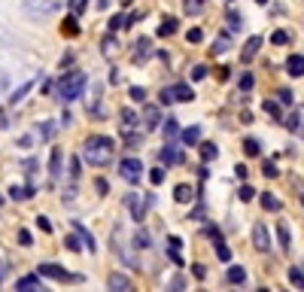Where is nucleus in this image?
Returning a JSON list of instances; mask_svg holds the SVG:
<instances>
[{"instance_id": "f257e3e1", "label": "nucleus", "mask_w": 304, "mask_h": 292, "mask_svg": "<svg viewBox=\"0 0 304 292\" xmlns=\"http://www.w3.org/2000/svg\"><path fill=\"white\" fill-rule=\"evenodd\" d=\"M113 155H116V143H113L110 137H88V140L82 143V158L91 161V165H97V168L110 165Z\"/></svg>"}, {"instance_id": "f03ea898", "label": "nucleus", "mask_w": 304, "mask_h": 292, "mask_svg": "<svg viewBox=\"0 0 304 292\" xmlns=\"http://www.w3.org/2000/svg\"><path fill=\"white\" fill-rule=\"evenodd\" d=\"M85 82H88V76L79 73V70L61 76V82H58V98H61V101H76V98L85 91Z\"/></svg>"}, {"instance_id": "7ed1b4c3", "label": "nucleus", "mask_w": 304, "mask_h": 292, "mask_svg": "<svg viewBox=\"0 0 304 292\" xmlns=\"http://www.w3.org/2000/svg\"><path fill=\"white\" fill-rule=\"evenodd\" d=\"M174 101H180V104L195 101L192 85H189V82H177V85H171V88H164V91H161V104H164V107H171Z\"/></svg>"}, {"instance_id": "20e7f679", "label": "nucleus", "mask_w": 304, "mask_h": 292, "mask_svg": "<svg viewBox=\"0 0 304 292\" xmlns=\"http://www.w3.org/2000/svg\"><path fill=\"white\" fill-rule=\"evenodd\" d=\"M119 174H122L125 183L137 186L140 177H143V165H140V158H122V161H119Z\"/></svg>"}, {"instance_id": "39448f33", "label": "nucleus", "mask_w": 304, "mask_h": 292, "mask_svg": "<svg viewBox=\"0 0 304 292\" xmlns=\"http://www.w3.org/2000/svg\"><path fill=\"white\" fill-rule=\"evenodd\" d=\"M37 274H40V277H49V280H61V283L79 280V277H73L70 271H64V268L55 265V262H40V265H37Z\"/></svg>"}, {"instance_id": "423d86ee", "label": "nucleus", "mask_w": 304, "mask_h": 292, "mask_svg": "<svg viewBox=\"0 0 304 292\" xmlns=\"http://www.w3.org/2000/svg\"><path fill=\"white\" fill-rule=\"evenodd\" d=\"M24 9H27V15L40 18V15H52V12H58V3H55V0H24Z\"/></svg>"}, {"instance_id": "0eeeda50", "label": "nucleus", "mask_w": 304, "mask_h": 292, "mask_svg": "<svg viewBox=\"0 0 304 292\" xmlns=\"http://www.w3.org/2000/svg\"><path fill=\"white\" fill-rule=\"evenodd\" d=\"M158 158H161V165H164V168H171V165H183V152L177 149V143H174V140H167V143H164V149L158 152Z\"/></svg>"}, {"instance_id": "6e6552de", "label": "nucleus", "mask_w": 304, "mask_h": 292, "mask_svg": "<svg viewBox=\"0 0 304 292\" xmlns=\"http://www.w3.org/2000/svg\"><path fill=\"white\" fill-rule=\"evenodd\" d=\"M283 122H286V128H289L292 134L304 137V107H295V110H292V113H289Z\"/></svg>"}, {"instance_id": "1a4fd4ad", "label": "nucleus", "mask_w": 304, "mask_h": 292, "mask_svg": "<svg viewBox=\"0 0 304 292\" xmlns=\"http://www.w3.org/2000/svg\"><path fill=\"white\" fill-rule=\"evenodd\" d=\"M253 244H256L262 253H268V250H271V238H268V229H265L262 222H256V225H253Z\"/></svg>"}, {"instance_id": "9d476101", "label": "nucleus", "mask_w": 304, "mask_h": 292, "mask_svg": "<svg viewBox=\"0 0 304 292\" xmlns=\"http://www.w3.org/2000/svg\"><path fill=\"white\" fill-rule=\"evenodd\" d=\"M262 46H265V40H262V37H250V40H247V46H244V52H241V61H244V64H247V61H253V58H256V52H259Z\"/></svg>"}, {"instance_id": "9b49d317", "label": "nucleus", "mask_w": 304, "mask_h": 292, "mask_svg": "<svg viewBox=\"0 0 304 292\" xmlns=\"http://www.w3.org/2000/svg\"><path fill=\"white\" fill-rule=\"evenodd\" d=\"M158 119H161V116H158V107H146V110H143V128H146V131L158 128Z\"/></svg>"}, {"instance_id": "f8f14e48", "label": "nucleus", "mask_w": 304, "mask_h": 292, "mask_svg": "<svg viewBox=\"0 0 304 292\" xmlns=\"http://www.w3.org/2000/svg\"><path fill=\"white\" fill-rule=\"evenodd\" d=\"M73 232H76V235H79V238H82V244H85V247H88V250H91V253H94V250H97V244H94V238H91V232H88V229H85V225H82V222H73Z\"/></svg>"}, {"instance_id": "ddd939ff", "label": "nucleus", "mask_w": 304, "mask_h": 292, "mask_svg": "<svg viewBox=\"0 0 304 292\" xmlns=\"http://www.w3.org/2000/svg\"><path fill=\"white\" fill-rule=\"evenodd\" d=\"M286 70L292 76H304V55H289L286 58Z\"/></svg>"}, {"instance_id": "4468645a", "label": "nucleus", "mask_w": 304, "mask_h": 292, "mask_svg": "<svg viewBox=\"0 0 304 292\" xmlns=\"http://www.w3.org/2000/svg\"><path fill=\"white\" fill-rule=\"evenodd\" d=\"M180 140H183L186 146H198V140H201V128H198V125H192V128H186V131L180 134Z\"/></svg>"}, {"instance_id": "2eb2a0df", "label": "nucleus", "mask_w": 304, "mask_h": 292, "mask_svg": "<svg viewBox=\"0 0 304 292\" xmlns=\"http://www.w3.org/2000/svg\"><path fill=\"white\" fill-rule=\"evenodd\" d=\"M107 283H110V289H119V292H128V289H131V280H128L125 274H110V280H107Z\"/></svg>"}, {"instance_id": "dca6fc26", "label": "nucleus", "mask_w": 304, "mask_h": 292, "mask_svg": "<svg viewBox=\"0 0 304 292\" xmlns=\"http://www.w3.org/2000/svg\"><path fill=\"white\" fill-rule=\"evenodd\" d=\"M9 198H12V201H27V198H33V189H30V186H12V189H9Z\"/></svg>"}, {"instance_id": "f3484780", "label": "nucleus", "mask_w": 304, "mask_h": 292, "mask_svg": "<svg viewBox=\"0 0 304 292\" xmlns=\"http://www.w3.org/2000/svg\"><path fill=\"white\" fill-rule=\"evenodd\" d=\"M192 198H195L192 186H186V183H183V186H177V189H174V201H180V204H189Z\"/></svg>"}, {"instance_id": "a211bd4d", "label": "nucleus", "mask_w": 304, "mask_h": 292, "mask_svg": "<svg viewBox=\"0 0 304 292\" xmlns=\"http://www.w3.org/2000/svg\"><path fill=\"white\" fill-rule=\"evenodd\" d=\"M15 286H18V289H24V292L40 289V274H27V277H21V280H18Z\"/></svg>"}, {"instance_id": "6ab92c4d", "label": "nucleus", "mask_w": 304, "mask_h": 292, "mask_svg": "<svg viewBox=\"0 0 304 292\" xmlns=\"http://www.w3.org/2000/svg\"><path fill=\"white\" fill-rule=\"evenodd\" d=\"M262 207H265V210H271V213H277L283 204H280V198H274L271 192H262Z\"/></svg>"}, {"instance_id": "aec40b11", "label": "nucleus", "mask_w": 304, "mask_h": 292, "mask_svg": "<svg viewBox=\"0 0 304 292\" xmlns=\"http://www.w3.org/2000/svg\"><path fill=\"white\" fill-rule=\"evenodd\" d=\"M128 207H131V213H134V219H137V222L146 216V207L137 201V195H128Z\"/></svg>"}, {"instance_id": "412c9836", "label": "nucleus", "mask_w": 304, "mask_h": 292, "mask_svg": "<svg viewBox=\"0 0 304 292\" xmlns=\"http://www.w3.org/2000/svg\"><path fill=\"white\" fill-rule=\"evenodd\" d=\"M174 30H177V18H174V15H167V18L158 24V37H171Z\"/></svg>"}, {"instance_id": "4be33fe9", "label": "nucleus", "mask_w": 304, "mask_h": 292, "mask_svg": "<svg viewBox=\"0 0 304 292\" xmlns=\"http://www.w3.org/2000/svg\"><path fill=\"white\" fill-rule=\"evenodd\" d=\"M244 152H247L250 158L262 155V146H259V140H256V137H247V140H244Z\"/></svg>"}, {"instance_id": "5701e85b", "label": "nucleus", "mask_w": 304, "mask_h": 292, "mask_svg": "<svg viewBox=\"0 0 304 292\" xmlns=\"http://www.w3.org/2000/svg\"><path fill=\"white\" fill-rule=\"evenodd\" d=\"M198 146H201V158H204V161H213V158L219 155V146H216V143H198Z\"/></svg>"}, {"instance_id": "b1692460", "label": "nucleus", "mask_w": 304, "mask_h": 292, "mask_svg": "<svg viewBox=\"0 0 304 292\" xmlns=\"http://www.w3.org/2000/svg\"><path fill=\"white\" fill-rule=\"evenodd\" d=\"M137 125V116H134V110H122V134L125 131H131Z\"/></svg>"}, {"instance_id": "393cba45", "label": "nucleus", "mask_w": 304, "mask_h": 292, "mask_svg": "<svg viewBox=\"0 0 304 292\" xmlns=\"http://www.w3.org/2000/svg\"><path fill=\"white\" fill-rule=\"evenodd\" d=\"M244 280H247V271L241 265H231L228 268V283H244Z\"/></svg>"}, {"instance_id": "a878e982", "label": "nucleus", "mask_w": 304, "mask_h": 292, "mask_svg": "<svg viewBox=\"0 0 304 292\" xmlns=\"http://www.w3.org/2000/svg\"><path fill=\"white\" fill-rule=\"evenodd\" d=\"M228 49H231V40H228V34H222V37L213 43V52H216V55H225Z\"/></svg>"}, {"instance_id": "bb28decb", "label": "nucleus", "mask_w": 304, "mask_h": 292, "mask_svg": "<svg viewBox=\"0 0 304 292\" xmlns=\"http://www.w3.org/2000/svg\"><path fill=\"white\" fill-rule=\"evenodd\" d=\"M177 134H180L177 119H167V122H164V140H177Z\"/></svg>"}, {"instance_id": "cd10ccee", "label": "nucleus", "mask_w": 304, "mask_h": 292, "mask_svg": "<svg viewBox=\"0 0 304 292\" xmlns=\"http://www.w3.org/2000/svg\"><path fill=\"white\" fill-rule=\"evenodd\" d=\"M277 238H280V247H283V250H289V244H292V235H289V229H286L283 222L277 225Z\"/></svg>"}, {"instance_id": "c85d7f7f", "label": "nucleus", "mask_w": 304, "mask_h": 292, "mask_svg": "<svg viewBox=\"0 0 304 292\" xmlns=\"http://www.w3.org/2000/svg\"><path fill=\"white\" fill-rule=\"evenodd\" d=\"M213 244H216V256H219V262H231V250L222 244V238H216Z\"/></svg>"}, {"instance_id": "c756f323", "label": "nucleus", "mask_w": 304, "mask_h": 292, "mask_svg": "<svg viewBox=\"0 0 304 292\" xmlns=\"http://www.w3.org/2000/svg\"><path fill=\"white\" fill-rule=\"evenodd\" d=\"M61 34H67V37H76V34H79V24H76V18H73V15L61 24Z\"/></svg>"}, {"instance_id": "7c9ffc66", "label": "nucleus", "mask_w": 304, "mask_h": 292, "mask_svg": "<svg viewBox=\"0 0 304 292\" xmlns=\"http://www.w3.org/2000/svg\"><path fill=\"white\" fill-rule=\"evenodd\" d=\"M49 174H52V177H58V174H61V149H55V152H52V161H49Z\"/></svg>"}, {"instance_id": "2f4dec72", "label": "nucleus", "mask_w": 304, "mask_h": 292, "mask_svg": "<svg viewBox=\"0 0 304 292\" xmlns=\"http://www.w3.org/2000/svg\"><path fill=\"white\" fill-rule=\"evenodd\" d=\"M183 9H186L189 15H198V12L204 9V0H183Z\"/></svg>"}, {"instance_id": "473e14b6", "label": "nucleus", "mask_w": 304, "mask_h": 292, "mask_svg": "<svg viewBox=\"0 0 304 292\" xmlns=\"http://www.w3.org/2000/svg\"><path fill=\"white\" fill-rule=\"evenodd\" d=\"M149 55V40H137V49H134V61L146 58Z\"/></svg>"}, {"instance_id": "72a5a7b5", "label": "nucleus", "mask_w": 304, "mask_h": 292, "mask_svg": "<svg viewBox=\"0 0 304 292\" xmlns=\"http://www.w3.org/2000/svg\"><path fill=\"white\" fill-rule=\"evenodd\" d=\"M228 27H231V30H241V27H244L241 12H228Z\"/></svg>"}, {"instance_id": "f704fd0d", "label": "nucleus", "mask_w": 304, "mask_h": 292, "mask_svg": "<svg viewBox=\"0 0 304 292\" xmlns=\"http://www.w3.org/2000/svg\"><path fill=\"white\" fill-rule=\"evenodd\" d=\"M149 183H152V186H161V183H164V171H161V168H152V171H149Z\"/></svg>"}, {"instance_id": "c9c22d12", "label": "nucleus", "mask_w": 304, "mask_h": 292, "mask_svg": "<svg viewBox=\"0 0 304 292\" xmlns=\"http://www.w3.org/2000/svg\"><path fill=\"white\" fill-rule=\"evenodd\" d=\"M289 280L295 283V289H304V274L298 271V268H292V271H289Z\"/></svg>"}, {"instance_id": "e433bc0d", "label": "nucleus", "mask_w": 304, "mask_h": 292, "mask_svg": "<svg viewBox=\"0 0 304 292\" xmlns=\"http://www.w3.org/2000/svg\"><path fill=\"white\" fill-rule=\"evenodd\" d=\"M271 43H274V46H283V43H289V34H286V30H274V34H271Z\"/></svg>"}, {"instance_id": "4c0bfd02", "label": "nucleus", "mask_w": 304, "mask_h": 292, "mask_svg": "<svg viewBox=\"0 0 304 292\" xmlns=\"http://www.w3.org/2000/svg\"><path fill=\"white\" fill-rule=\"evenodd\" d=\"M253 82H256V79H253V73H244L238 85H241V91H253Z\"/></svg>"}, {"instance_id": "58836bf2", "label": "nucleus", "mask_w": 304, "mask_h": 292, "mask_svg": "<svg viewBox=\"0 0 304 292\" xmlns=\"http://www.w3.org/2000/svg\"><path fill=\"white\" fill-rule=\"evenodd\" d=\"M277 101H280L283 107H289V104H292V91H289V88H280V91H277Z\"/></svg>"}, {"instance_id": "ea45409f", "label": "nucleus", "mask_w": 304, "mask_h": 292, "mask_svg": "<svg viewBox=\"0 0 304 292\" xmlns=\"http://www.w3.org/2000/svg\"><path fill=\"white\" fill-rule=\"evenodd\" d=\"M253 198H256V189L244 183V186H241V201H253Z\"/></svg>"}, {"instance_id": "a19ab883", "label": "nucleus", "mask_w": 304, "mask_h": 292, "mask_svg": "<svg viewBox=\"0 0 304 292\" xmlns=\"http://www.w3.org/2000/svg\"><path fill=\"white\" fill-rule=\"evenodd\" d=\"M30 85H33V82H24V85H21V88H18V91H15V94H12V98H9V104H18V101H21V98H24V91H27V88H30Z\"/></svg>"}, {"instance_id": "79ce46f5", "label": "nucleus", "mask_w": 304, "mask_h": 292, "mask_svg": "<svg viewBox=\"0 0 304 292\" xmlns=\"http://www.w3.org/2000/svg\"><path fill=\"white\" fill-rule=\"evenodd\" d=\"M131 101H140V104H143V101H146V88L134 85V88H131Z\"/></svg>"}, {"instance_id": "37998d69", "label": "nucleus", "mask_w": 304, "mask_h": 292, "mask_svg": "<svg viewBox=\"0 0 304 292\" xmlns=\"http://www.w3.org/2000/svg\"><path fill=\"white\" fill-rule=\"evenodd\" d=\"M201 40H204V30H201V27H192V30H189V43H201Z\"/></svg>"}, {"instance_id": "c03bdc74", "label": "nucleus", "mask_w": 304, "mask_h": 292, "mask_svg": "<svg viewBox=\"0 0 304 292\" xmlns=\"http://www.w3.org/2000/svg\"><path fill=\"white\" fill-rule=\"evenodd\" d=\"M113 46H119V43H116L113 37H107V40H104V55H107V58H113Z\"/></svg>"}, {"instance_id": "a18cd8bd", "label": "nucleus", "mask_w": 304, "mask_h": 292, "mask_svg": "<svg viewBox=\"0 0 304 292\" xmlns=\"http://www.w3.org/2000/svg\"><path fill=\"white\" fill-rule=\"evenodd\" d=\"M262 110H268L271 116H280V107H277L274 101H262Z\"/></svg>"}, {"instance_id": "49530a36", "label": "nucleus", "mask_w": 304, "mask_h": 292, "mask_svg": "<svg viewBox=\"0 0 304 292\" xmlns=\"http://www.w3.org/2000/svg\"><path fill=\"white\" fill-rule=\"evenodd\" d=\"M262 168H265V177H277V174H280V171H277V165H274V161H265V165H262Z\"/></svg>"}, {"instance_id": "de8ad7c7", "label": "nucleus", "mask_w": 304, "mask_h": 292, "mask_svg": "<svg viewBox=\"0 0 304 292\" xmlns=\"http://www.w3.org/2000/svg\"><path fill=\"white\" fill-rule=\"evenodd\" d=\"M37 229H43V232H52V222H49V219L40 213V216H37Z\"/></svg>"}, {"instance_id": "09e8293b", "label": "nucleus", "mask_w": 304, "mask_h": 292, "mask_svg": "<svg viewBox=\"0 0 304 292\" xmlns=\"http://www.w3.org/2000/svg\"><path fill=\"white\" fill-rule=\"evenodd\" d=\"M18 244H21V247H30V244H33V241H30V232L21 229V232H18Z\"/></svg>"}, {"instance_id": "8fccbe9b", "label": "nucleus", "mask_w": 304, "mask_h": 292, "mask_svg": "<svg viewBox=\"0 0 304 292\" xmlns=\"http://www.w3.org/2000/svg\"><path fill=\"white\" fill-rule=\"evenodd\" d=\"M64 247H67L70 253H79V241H76V238H64Z\"/></svg>"}, {"instance_id": "3c124183", "label": "nucleus", "mask_w": 304, "mask_h": 292, "mask_svg": "<svg viewBox=\"0 0 304 292\" xmlns=\"http://www.w3.org/2000/svg\"><path fill=\"white\" fill-rule=\"evenodd\" d=\"M134 244H137V247H149V238H146V232H137Z\"/></svg>"}, {"instance_id": "603ef678", "label": "nucleus", "mask_w": 304, "mask_h": 292, "mask_svg": "<svg viewBox=\"0 0 304 292\" xmlns=\"http://www.w3.org/2000/svg\"><path fill=\"white\" fill-rule=\"evenodd\" d=\"M167 259H171L174 265H183V259H180V253H177V247H171V250H167Z\"/></svg>"}, {"instance_id": "864d4df0", "label": "nucleus", "mask_w": 304, "mask_h": 292, "mask_svg": "<svg viewBox=\"0 0 304 292\" xmlns=\"http://www.w3.org/2000/svg\"><path fill=\"white\" fill-rule=\"evenodd\" d=\"M122 24H125V18H122V15H116V18H113V21H110V30H119V27H122Z\"/></svg>"}, {"instance_id": "5fc2aeb1", "label": "nucleus", "mask_w": 304, "mask_h": 292, "mask_svg": "<svg viewBox=\"0 0 304 292\" xmlns=\"http://www.w3.org/2000/svg\"><path fill=\"white\" fill-rule=\"evenodd\" d=\"M192 76H195V79H204V76H207V67H201V64H198V67L192 70Z\"/></svg>"}, {"instance_id": "6e6d98bb", "label": "nucleus", "mask_w": 304, "mask_h": 292, "mask_svg": "<svg viewBox=\"0 0 304 292\" xmlns=\"http://www.w3.org/2000/svg\"><path fill=\"white\" fill-rule=\"evenodd\" d=\"M192 271H195V277H198V280H204V277H207V268H204V265H195Z\"/></svg>"}, {"instance_id": "4d7b16f0", "label": "nucleus", "mask_w": 304, "mask_h": 292, "mask_svg": "<svg viewBox=\"0 0 304 292\" xmlns=\"http://www.w3.org/2000/svg\"><path fill=\"white\" fill-rule=\"evenodd\" d=\"M94 186H97V192H100V195H107V189H110V186H107V180H94Z\"/></svg>"}, {"instance_id": "13d9d810", "label": "nucleus", "mask_w": 304, "mask_h": 292, "mask_svg": "<svg viewBox=\"0 0 304 292\" xmlns=\"http://www.w3.org/2000/svg\"><path fill=\"white\" fill-rule=\"evenodd\" d=\"M234 174H238L241 180H247V165H238V168H234Z\"/></svg>"}, {"instance_id": "bf43d9fd", "label": "nucleus", "mask_w": 304, "mask_h": 292, "mask_svg": "<svg viewBox=\"0 0 304 292\" xmlns=\"http://www.w3.org/2000/svg\"><path fill=\"white\" fill-rule=\"evenodd\" d=\"M256 3H259V6H265V3H268V0H256Z\"/></svg>"}, {"instance_id": "052dcab7", "label": "nucleus", "mask_w": 304, "mask_h": 292, "mask_svg": "<svg viewBox=\"0 0 304 292\" xmlns=\"http://www.w3.org/2000/svg\"><path fill=\"white\" fill-rule=\"evenodd\" d=\"M301 201H304V189H301Z\"/></svg>"}, {"instance_id": "680f3d73", "label": "nucleus", "mask_w": 304, "mask_h": 292, "mask_svg": "<svg viewBox=\"0 0 304 292\" xmlns=\"http://www.w3.org/2000/svg\"><path fill=\"white\" fill-rule=\"evenodd\" d=\"M0 204H3V198H0Z\"/></svg>"}]
</instances>
